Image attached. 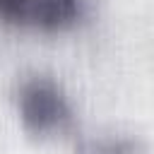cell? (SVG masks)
Here are the masks:
<instances>
[{"instance_id": "cell-1", "label": "cell", "mask_w": 154, "mask_h": 154, "mask_svg": "<svg viewBox=\"0 0 154 154\" xmlns=\"http://www.w3.org/2000/svg\"><path fill=\"white\" fill-rule=\"evenodd\" d=\"M19 113L29 130L55 132L70 123V103L63 87L48 77H34L24 82L19 91Z\"/></svg>"}, {"instance_id": "cell-2", "label": "cell", "mask_w": 154, "mask_h": 154, "mask_svg": "<svg viewBox=\"0 0 154 154\" xmlns=\"http://www.w3.org/2000/svg\"><path fill=\"white\" fill-rule=\"evenodd\" d=\"M82 0H0V17L36 29H58L79 17Z\"/></svg>"}, {"instance_id": "cell-3", "label": "cell", "mask_w": 154, "mask_h": 154, "mask_svg": "<svg viewBox=\"0 0 154 154\" xmlns=\"http://www.w3.org/2000/svg\"><path fill=\"white\" fill-rule=\"evenodd\" d=\"M75 154H144V147L132 137H99L82 142Z\"/></svg>"}]
</instances>
